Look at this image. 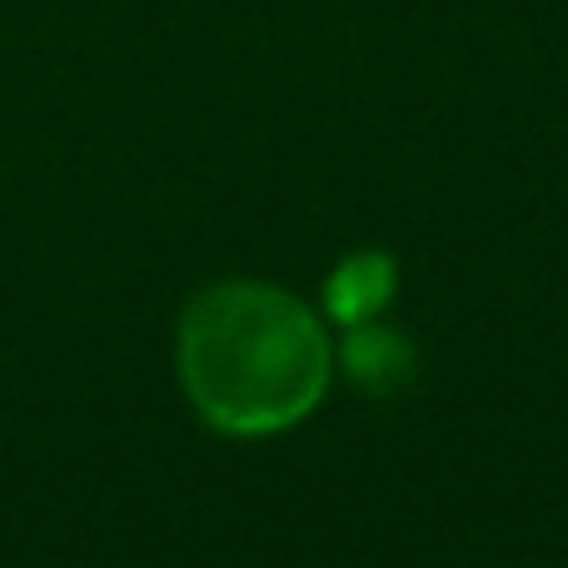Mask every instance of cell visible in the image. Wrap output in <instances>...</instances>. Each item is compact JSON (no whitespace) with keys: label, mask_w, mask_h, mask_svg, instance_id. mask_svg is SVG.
Listing matches in <instances>:
<instances>
[{"label":"cell","mask_w":568,"mask_h":568,"mask_svg":"<svg viewBox=\"0 0 568 568\" xmlns=\"http://www.w3.org/2000/svg\"><path fill=\"white\" fill-rule=\"evenodd\" d=\"M185 394L225 434H275L320 404L329 339L284 290L255 280L215 284L180 320Z\"/></svg>","instance_id":"cell-1"},{"label":"cell","mask_w":568,"mask_h":568,"mask_svg":"<svg viewBox=\"0 0 568 568\" xmlns=\"http://www.w3.org/2000/svg\"><path fill=\"white\" fill-rule=\"evenodd\" d=\"M389 290H394V265L384 255H359V260H349L344 270H334L329 310H334V320L359 324V320H369L384 300H389Z\"/></svg>","instance_id":"cell-2"},{"label":"cell","mask_w":568,"mask_h":568,"mask_svg":"<svg viewBox=\"0 0 568 568\" xmlns=\"http://www.w3.org/2000/svg\"><path fill=\"white\" fill-rule=\"evenodd\" d=\"M344 364L359 384H394L404 369H409V344L399 334H384V329H359L349 344H344Z\"/></svg>","instance_id":"cell-3"}]
</instances>
